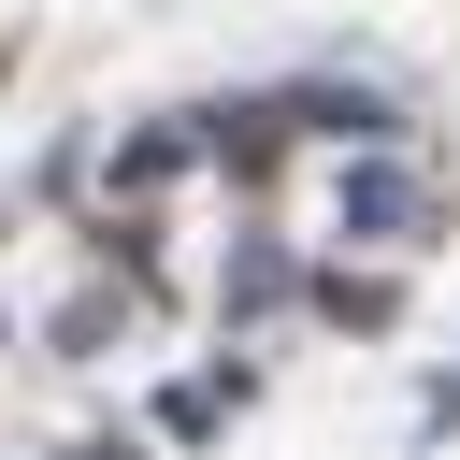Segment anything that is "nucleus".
Returning a JSON list of instances; mask_svg holds the SVG:
<instances>
[{
    "instance_id": "1",
    "label": "nucleus",
    "mask_w": 460,
    "mask_h": 460,
    "mask_svg": "<svg viewBox=\"0 0 460 460\" xmlns=\"http://www.w3.org/2000/svg\"><path fill=\"white\" fill-rule=\"evenodd\" d=\"M345 216H359V230H402V216H417V187H402V172H359V187H345Z\"/></svg>"
}]
</instances>
